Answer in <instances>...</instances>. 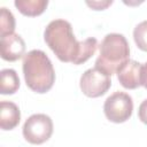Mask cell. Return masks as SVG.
I'll list each match as a JSON object with an SVG mask.
<instances>
[{"label": "cell", "instance_id": "cell-1", "mask_svg": "<svg viewBox=\"0 0 147 147\" xmlns=\"http://www.w3.org/2000/svg\"><path fill=\"white\" fill-rule=\"evenodd\" d=\"M44 40L60 61L76 65L86 62L98 48V40L93 37L78 41L71 24L62 18L53 20L47 24Z\"/></svg>", "mask_w": 147, "mask_h": 147}, {"label": "cell", "instance_id": "cell-2", "mask_svg": "<svg viewBox=\"0 0 147 147\" xmlns=\"http://www.w3.org/2000/svg\"><path fill=\"white\" fill-rule=\"evenodd\" d=\"M23 75L26 86L39 94L48 92L55 82V70L47 54L41 49H32L23 57Z\"/></svg>", "mask_w": 147, "mask_h": 147}, {"label": "cell", "instance_id": "cell-3", "mask_svg": "<svg viewBox=\"0 0 147 147\" xmlns=\"http://www.w3.org/2000/svg\"><path fill=\"white\" fill-rule=\"evenodd\" d=\"M99 56L95 60V68L109 76L125 63L130 56V46L126 38L121 33H108L99 46Z\"/></svg>", "mask_w": 147, "mask_h": 147}, {"label": "cell", "instance_id": "cell-4", "mask_svg": "<svg viewBox=\"0 0 147 147\" xmlns=\"http://www.w3.org/2000/svg\"><path fill=\"white\" fill-rule=\"evenodd\" d=\"M53 121L46 114L31 115L23 125V137L32 145L46 142L53 134Z\"/></svg>", "mask_w": 147, "mask_h": 147}, {"label": "cell", "instance_id": "cell-5", "mask_svg": "<svg viewBox=\"0 0 147 147\" xmlns=\"http://www.w3.org/2000/svg\"><path fill=\"white\" fill-rule=\"evenodd\" d=\"M133 111V101L131 95L117 91L109 95L103 103V113L108 121L113 123L126 122Z\"/></svg>", "mask_w": 147, "mask_h": 147}, {"label": "cell", "instance_id": "cell-6", "mask_svg": "<svg viewBox=\"0 0 147 147\" xmlns=\"http://www.w3.org/2000/svg\"><path fill=\"white\" fill-rule=\"evenodd\" d=\"M111 76L98 68L87 69L79 79V87L88 98H99L108 92L111 86Z\"/></svg>", "mask_w": 147, "mask_h": 147}, {"label": "cell", "instance_id": "cell-7", "mask_svg": "<svg viewBox=\"0 0 147 147\" xmlns=\"http://www.w3.org/2000/svg\"><path fill=\"white\" fill-rule=\"evenodd\" d=\"M0 48L1 57L5 61L14 62L20 60L23 55H25V41L17 33L1 37Z\"/></svg>", "mask_w": 147, "mask_h": 147}, {"label": "cell", "instance_id": "cell-8", "mask_svg": "<svg viewBox=\"0 0 147 147\" xmlns=\"http://www.w3.org/2000/svg\"><path fill=\"white\" fill-rule=\"evenodd\" d=\"M141 63L136 60H127L116 71L117 79L121 85L126 90H136L141 86L140 84Z\"/></svg>", "mask_w": 147, "mask_h": 147}, {"label": "cell", "instance_id": "cell-9", "mask_svg": "<svg viewBox=\"0 0 147 147\" xmlns=\"http://www.w3.org/2000/svg\"><path fill=\"white\" fill-rule=\"evenodd\" d=\"M21 121V111L16 103L1 101L0 103V127L3 131L15 129Z\"/></svg>", "mask_w": 147, "mask_h": 147}, {"label": "cell", "instance_id": "cell-10", "mask_svg": "<svg viewBox=\"0 0 147 147\" xmlns=\"http://www.w3.org/2000/svg\"><path fill=\"white\" fill-rule=\"evenodd\" d=\"M14 5L21 14L25 16L34 17V16L41 15L46 10L48 6V1L47 0H16Z\"/></svg>", "mask_w": 147, "mask_h": 147}, {"label": "cell", "instance_id": "cell-11", "mask_svg": "<svg viewBox=\"0 0 147 147\" xmlns=\"http://www.w3.org/2000/svg\"><path fill=\"white\" fill-rule=\"evenodd\" d=\"M20 88V78L14 69H2L0 71V93L3 95L14 94Z\"/></svg>", "mask_w": 147, "mask_h": 147}, {"label": "cell", "instance_id": "cell-12", "mask_svg": "<svg viewBox=\"0 0 147 147\" xmlns=\"http://www.w3.org/2000/svg\"><path fill=\"white\" fill-rule=\"evenodd\" d=\"M15 17L6 7L0 8V37L15 33Z\"/></svg>", "mask_w": 147, "mask_h": 147}, {"label": "cell", "instance_id": "cell-13", "mask_svg": "<svg viewBox=\"0 0 147 147\" xmlns=\"http://www.w3.org/2000/svg\"><path fill=\"white\" fill-rule=\"evenodd\" d=\"M133 39L139 49L147 52V20L136 25L133 30Z\"/></svg>", "mask_w": 147, "mask_h": 147}, {"label": "cell", "instance_id": "cell-14", "mask_svg": "<svg viewBox=\"0 0 147 147\" xmlns=\"http://www.w3.org/2000/svg\"><path fill=\"white\" fill-rule=\"evenodd\" d=\"M113 3L111 0H101V1H86V5L93 10H103Z\"/></svg>", "mask_w": 147, "mask_h": 147}, {"label": "cell", "instance_id": "cell-15", "mask_svg": "<svg viewBox=\"0 0 147 147\" xmlns=\"http://www.w3.org/2000/svg\"><path fill=\"white\" fill-rule=\"evenodd\" d=\"M138 117L144 124L147 125V99L140 103L138 108Z\"/></svg>", "mask_w": 147, "mask_h": 147}, {"label": "cell", "instance_id": "cell-16", "mask_svg": "<svg viewBox=\"0 0 147 147\" xmlns=\"http://www.w3.org/2000/svg\"><path fill=\"white\" fill-rule=\"evenodd\" d=\"M140 84L147 90V62L141 64V71H140Z\"/></svg>", "mask_w": 147, "mask_h": 147}]
</instances>
